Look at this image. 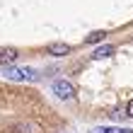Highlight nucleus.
Returning <instances> with one entry per match:
<instances>
[{"label": "nucleus", "instance_id": "20e7f679", "mask_svg": "<svg viewBox=\"0 0 133 133\" xmlns=\"http://www.w3.org/2000/svg\"><path fill=\"white\" fill-rule=\"evenodd\" d=\"M17 49H0V65H10V63H15V61H17Z\"/></svg>", "mask_w": 133, "mask_h": 133}, {"label": "nucleus", "instance_id": "6e6552de", "mask_svg": "<svg viewBox=\"0 0 133 133\" xmlns=\"http://www.w3.org/2000/svg\"><path fill=\"white\" fill-rule=\"evenodd\" d=\"M128 133H133V131H128Z\"/></svg>", "mask_w": 133, "mask_h": 133}, {"label": "nucleus", "instance_id": "39448f33", "mask_svg": "<svg viewBox=\"0 0 133 133\" xmlns=\"http://www.w3.org/2000/svg\"><path fill=\"white\" fill-rule=\"evenodd\" d=\"M111 53H114V46L104 44V46H99V49H97L95 53H92V58H95V61H102V58H109Z\"/></svg>", "mask_w": 133, "mask_h": 133}, {"label": "nucleus", "instance_id": "7ed1b4c3", "mask_svg": "<svg viewBox=\"0 0 133 133\" xmlns=\"http://www.w3.org/2000/svg\"><path fill=\"white\" fill-rule=\"evenodd\" d=\"M46 53H51V56H68L70 53V44H63V41H53L46 46Z\"/></svg>", "mask_w": 133, "mask_h": 133}, {"label": "nucleus", "instance_id": "423d86ee", "mask_svg": "<svg viewBox=\"0 0 133 133\" xmlns=\"http://www.w3.org/2000/svg\"><path fill=\"white\" fill-rule=\"evenodd\" d=\"M104 36H107V32H104V29H102V32H92L87 39H85V44H99Z\"/></svg>", "mask_w": 133, "mask_h": 133}, {"label": "nucleus", "instance_id": "f257e3e1", "mask_svg": "<svg viewBox=\"0 0 133 133\" xmlns=\"http://www.w3.org/2000/svg\"><path fill=\"white\" fill-rule=\"evenodd\" d=\"M3 75L7 80H17V82H34V80H39V70L36 68H12V65H7L3 70Z\"/></svg>", "mask_w": 133, "mask_h": 133}, {"label": "nucleus", "instance_id": "f03ea898", "mask_svg": "<svg viewBox=\"0 0 133 133\" xmlns=\"http://www.w3.org/2000/svg\"><path fill=\"white\" fill-rule=\"evenodd\" d=\"M53 92H56V97H61V99L75 97V87L68 80H53Z\"/></svg>", "mask_w": 133, "mask_h": 133}, {"label": "nucleus", "instance_id": "0eeeda50", "mask_svg": "<svg viewBox=\"0 0 133 133\" xmlns=\"http://www.w3.org/2000/svg\"><path fill=\"white\" fill-rule=\"evenodd\" d=\"M126 116H131V119H133V99L126 104Z\"/></svg>", "mask_w": 133, "mask_h": 133}]
</instances>
